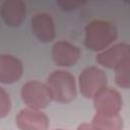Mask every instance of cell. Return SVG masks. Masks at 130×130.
<instances>
[{
	"instance_id": "obj_11",
	"label": "cell",
	"mask_w": 130,
	"mask_h": 130,
	"mask_svg": "<svg viewBox=\"0 0 130 130\" xmlns=\"http://www.w3.org/2000/svg\"><path fill=\"white\" fill-rule=\"evenodd\" d=\"M31 30L35 37L42 43H49L55 38V24L48 13H37L30 20Z\"/></svg>"
},
{
	"instance_id": "obj_17",
	"label": "cell",
	"mask_w": 130,
	"mask_h": 130,
	"mask_svg": "<svg viewBox=\"0 0 130 130\" xmlns=\"http://www.w3.org/2000/svg\"><path fill=\"white\" fill-rule=\"evenodd\" d=\"M54 130H64V129H54Z\"/></svg>"
},
{
	"instance_id": "obj_12",
	"label": "cell",
	"mask_w": 130,
	"mask_h": 130,
	"mask_svg": "<svg viewBox=\"0 0 130 130\" xmlns=\"http://www.w3.org/2000/svg\"><path fill=\"white\" fill-rule=\"evenodd\" d=\"M91 124L99 130H123V120L120 115L104 116L96 114L93 116Z\"/></svg>"
},
{
	"instance_id": "obj_8",
	"label": "cell",
	"mask_w": 130,
	"mask_h": 130,
	"mask_svg": "<svg viewBox=\"0 0 130 130\" xmlns=\"http://www.w3.org/2000/svg\"><path fill=\"white\" fill-rule=\"evenodd\" d=\"M54 63L60 67H70L76 64L80 57V49L68 42L60 41L54 44L51 52Z\"/></svg>"
},
{
	"instance_id": "obj_2",
	"label": "cell",
	"mask_w": 130,
	"mask_h": 130,
	"mask_svg": "<svg viewBox=\"0 0 130 130\" xmlns=\"http://www.w3.org/2000/svg\"><path fill=\"white\" fill-rule=\"evenodd\" d=\"M53 100L60 104H68L76 98V81L74 76L65 70H54L47 79Z\"/></svg>"
},
{
	"instance_id": "obj_13",
	"label": "cell",
	"mask_w": 130,
	"mask_h": 130,
	"mask_svg": "<svg viewBox=\"0 0 130 130\" xmlns=\"http://www.w3.org/2000/svg\"><path fill=\"white\" fill-rule=\"evenodd\" d=\"M115 81L121 88H130V58L125 59L116 67Z\"/></svg>"
},
{
	"instance_id": "obj_6",
	"label": "cell",
	"mask_w": 130,
	"mask_h": 130,
	"mask_svg": "<svg viewBox=\"0 0 130 130\" xmlns=\"http://www.w3.org/2000/svg\"><path fill=\"white\" fill-rule=\"evenodd\" d=\"M130 58V46L125 43L116 44L95 56V61L108 69H116L125 59Z\"/></svg>"
},
{
	"instance_id": "obj_1",
	"label": "cell",
	"mask_w": 130,
	"mask_h": 130,
	"mask_svg": "<svg viewBox=\"0 0 130 130\" xmlns=\"http://www.w3.org/2000/svg\"><path fill=\"white\" fill-rule=\"evenodd\" d=\"M116 25L108 20H92L85 26L84 45L92 52L104 51L117 39Z\"/></svg>"
},
{
	"instance_id": "obj_7",
	"label": "cell",
	"mask_w": 130,
	"mask_h": 130,
	"mask_svg": "<svg viewBox=\"0 0 130 130\" xmlns=\"http://www.w3.org/2000/svg\"><path fill=\"white\" fill-rule=\"evenodd\" d=\"M19 130H48L49 119L40 110L22 109L15 118Z\"/></svg>"
},
{
	"instance_id": "obj_14",
	"label": "cell",
	"mask_w": 130,
	"mask_h": 130,
	"mask_svg": "<svg viewBox=\"0 0 130 130\" xmlns=\"http://www.w3.org/2000/svg\"><path fill=\"white\" fill-rule=\"evenodd\" d=\"M11 109V102L9 94L6 93L4 88H0V116L5 117Z\"/></svg>"
},
{
	"instance_id": "obj_3",
	"label": "cell",
	"mask_w": 130,
	"mask_h": 130,
	"mask_svg": "<svg viewBox=\"0 0 130 130\" xmlns=\"http://www.w3.org/2000/svg\"><path fill=\"white\" fill-rule=\"evenodd\" d=\"M20 96L22 102L29 109L34 110H42L46 108L53 100L48 84L38 80L26 81L21 86Z\"/></svg>"
},
{
	"instance_id": "obj_9",
	"label": "cell",
	"mask_w": 130,
	"mask_h": 130,
	"mask_svg": "<svg viewBox=\"0 0 130 130\" xmlns=\"http://www.w3.org/2000/svg\"><path fill=\"white\" fill-rule=\"evenodd\" d=\"M26 15V5L21 0H5L1 5V17L7 26H19Z\"/></svg>"
},
{
	"instance_id": "obj_10",
	"label": "cell",
	"mask_w": 130,
	"mask_h": 130,
	"mask_svg": "<svg viewBox=\"0 0 130 130\" xmlns=\"http://www.w3.org/2000/svg\"><path fill=\"white\" fill-rule=\"evenodd\" d=\"M23 72L21 61L12 55L0 56V82L11 84L20 79Z\"/></svg>"
},
{
	"instance_id": "obj_4",
	"label": "cell",
	"mask_w": 130,
	"mask_h": 130,
	"mask_svg": "<svg viewBox=\"0 0 130 130\" xmlns=\"http://www.w3.org/2000/svg\"><path fill=\"white\" fill-rule=\"evenodd\" d=\"M78 86L84 98L93 99L99 91L107 86V75L98 67H86L79 74Z\"/></svg>"
},
{
	"instance_id": "obj_15",
	"label": "cell",
	"mask_w": 130,
	"mask_h": 130,
	"mask_svg": "<svg viewBox=\"0 0 130 130\" xmlns=\"http://www.w3.org/2000/svg\"><path fill=\"white\" fill-rule=\"evenodd\" d=\"M57 4L65 11H72V10H75L76 8L84 5L85 2H81V1H58Z\"/></svg>"
},
{
	"instance_id": "obj_5",
	"label": "cell",
	"mask_w": 130,
	"mask_h": 130,
	"mask_svg": "<svg viewBox=\"0 0 130 130\" xmlns=\"http://www.w3.org/2000/svg\"><path fill=\"white\" fill-rule=\"evenodd\" d=\"M123 106V101L119 91L106 86L93 98V107L96 114L104 116L119 115Z\"/></svg>"
},
{
	"instance_id": "obj_16",
	"label": "cell",
	"mask_w": 130,
	"mask_h": 130,
	"mask_svg": "<svg viewBox=\"0 0 130 130\" xmlns=\"http://www.w3.org/2000/svg\"><path fill=\"white\" fill-rule=\"evenodd\" d=\"M77 130H99L98 128H95L92 124H87V123H83L80 124L77 128Z\"/></svg>"
}]
</instances>
